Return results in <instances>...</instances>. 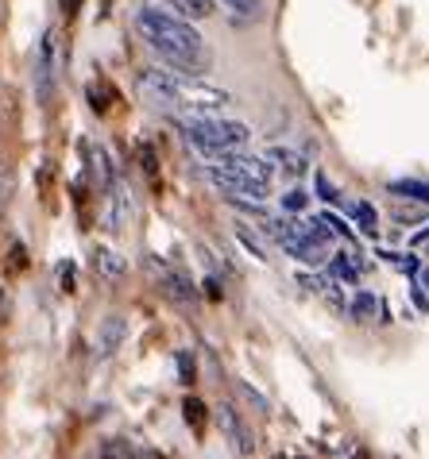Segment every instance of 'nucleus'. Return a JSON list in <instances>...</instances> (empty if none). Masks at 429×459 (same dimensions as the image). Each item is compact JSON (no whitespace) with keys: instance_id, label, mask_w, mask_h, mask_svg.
Returning a JSON list of instances; mask_svg holds the SVG:
<instances>
[{"instance_id":"obj_1","label":"nucleus","mask_w":429,"mask_h":459,"mask_svg":"<svg viewBox=\"0 0 429 459\" xmlns=\"http://www.w3.org/2000/svg\"><path fill=\"white\" fill-rule=\"evenodd\" d=\"M136 28H140L144 43L159 55L162 70L182 74V78L209 74V50L194 28V20H186L171 8H159V4H144L136 12Z\"/></svg>"},{"instance_id":"obj_2","label":"nucleus","mask_w":429,"mask_h":459,"mask_svg":"<svg viewBox=\"0 0 429 459\" xmlns=\"http://www.w3.org/2000/svg\"><path fill=\"white\" fill-rule=\"evenodd\" d=\"M140 93H147L159 105H174V108H190V112H221L232 105V93L221 85H209L201 78H182V74H171L162 66H147L140 70Z\"/></svg>"},{"instance_id":"obj_3","label":"nucleus","mask_w":429,"mask_h":459,"mask_svg":"<svg viewBox=\"0 0 429 459\" xmlns=\"http://www.w3.org/2000/svg\"><path fill=\"white\" fill-rule=\"evenodd\" d=\"M179 127L190 139V147L197 151L206 162H213L221 151H236L248 147L251 127L240 120H221L217 112H190V117H179Z\"/></svg>"},{"instance_id":"obj_4","label":"nucleus","mask_w":429,"mask_h":459,"mask_svg":"<svg viewBox=\"0 0 429 459\" xmlns=\"http://www.w3.org/2000/svg\"><path fill=\"white\" fill-rule=\"evenodd\" d=\"M213 162H221V167H229L236 174H244L248 182H256V186H267L271 189V178H275V162L267 155H248L244 147H236V151H221Z\"/></svg>"},{"instance_id":"obj_5","label":"nucleus","mask_w":429,"mask_h":459,"mask_svg":"<svg viewBox=\"0 0 429 459\" xmlns=\"http://www.w3.org/2000/svg\"><path fill=\"white\" fill-rule=\"evenodd\" d=\"M217 425H221L224 437L232 440V448H236L240 455H251V452H256V432L244 425V417L236 413V405H217Z\"/></svg>"},{"instance_id":"obj_6","label":"nucleus","mask_w":429,"mask_h":459,"mask_svg":"<svg viewBox=\"0 0 429 459\" xmlns=\"http://www.w3.org/2000/svg\"><path fill=\"white\" fill-rule=\"evenodd\" d=\"M50 85H55V39L43 35L39 43V62H35V89H39V100L50 97Z\"/></svg>"},{"instance_id":"obj_7","label":"nucleus","mask_w":429,"mask_h":459,"mask_svg":"<svg viewBox=\"0 0 429 459\" xmlns=\"http://www.w3.org/2000/svg\"><path fill=\"white\" fill-rule=\"evenodd\" d=\"M93 266H97L101 278H112V282L128 278V259H124L120 251H112V247H93Z\"/></svg>"},{"instance_id":"obj_8","label":"nucleus","mask_w":429,"mask_h":459,"mask_svg":"<svg viewBox=\"0 0 429 459\" xmlns=\"http://www.w3.org/2000/svg\"><path fill=\"white\" fill-rule=\"evenodd\" d=\"M387 194H395L398 201L429 205V182H422V178H398V182H387Z\"/></svg>"},{"instance_id":"obj_9","label":"nucleus","mask_w":429,"mask_h":459,"mask_svg":"<svg viewBox=\"0 0 429 459\" xmlns=\"http://www.w3.org/2000/svg\"><path fill=\"white\" fill-rule=\"evenodd\" d=\"M124 336H128V321H124L120 313H112V316H105V325H101L97 348H101V351H117Z\"/></svg>"},{"instance_id":"obj_10","label":"nucleus","mask_w":429,"mask_h":459,"mask_svg":"<svg viewBox=\"0 0 429 459\" xmlns=\"http://www.w3.org/2000/svg\"><path fill=\"white\" fill-rule=\"evenodd\" d=\"M329 278H340V282L356 286V282H360L356 255H348V251H329Z\"/></svg>"},{"instance_id":"obj_11","label":"nucleus","mask_w":429,"mask_h":459,"mask_svg":"<svg viewBox=\"0 0 429 459\" xmlns=\"http://www.w3.org/2000/svg\"><path fill=\"white\" fill-rule=\"evenodd\" d=\"M348 216H352V224H356L363 236H380V212H375V205H368V201H352Z\"/></svg>"},{"instance_id":"obj_12","label":"nucleus","mask_w":429,"mask_h":459,"mask_svg":"<svg viewBox=\"0 0 429 459\" xmlns=\"http://www.w3.org/2000/svg\"><path fill=\"white\" fill-rule=\"evenodd\" d=\"M348 316L352 321H360V325L375 321V316H380V298H375L372 290H360L356 298H352V305H348Z\"/></svg>"},{"instance_id":"obj_13","label":"nucleus","mask_w":429,"mask_h":459,"mask_svg":"<svg viewBox=\"0 0 429 459\" xmlns=\"http://www.w3.org/2000/svg\"><path fill=\"white\" fill-rule=\"evenodd\" d=\"M267 159L279 162V170L290 174V178H302V174H306V159H302L298 151H290V147H271Z\"/></svg>"},{"instance_id":"obj_14","label":"nucleus","mask_w":429,"mask_h":459,"mask_svg":"<svg viewBox=\"0 0 429 459\" xmlns=\"http://www.w3.org/2000/svg\"><path fill=\"white\" fill-rule=\"evenodd\" d=\"M167 8L179 12V16H186V20H209L213 12H217L213 0H167Z\"/></svg>"},{"instance_id":"obj_15","label":"nucleus","mask_w":429,"mask_h":459,"mask_svg":"<svg viewBox=\"0 0 429 459\" xmlns=\"http://www.w3.org/2000/svg\"><path fill=\"white\" fill-rule=\"evenodd\" d=\"M162 290H167V298L182 301V305H194V301H197V290L186 282L182 274H167V278H162Z\"/></svg>"},{"instance_id":"obj_16","label":"nucleus","mask_w":429,"mask_h":459,"mask_svg":"<svg viewBox=\"0 0 429 459\" xmlns=\"http://www.w3.org/2000/svg\"><path fill=\"white\" fill-rule=\"evenodd\" d=\"M224 4L232 8V23H251L263 12V0H224Z\"/></svg>"},{"instance_id":"obj_17","label":"nucleus","mask_w":429,"mask_h":459,"mask_svg":"<svg viewBox=\"0 0 429 459\" xmlns=\"http://www.w3.org/2000/svg\"><path fill=\"white\" fill-rule=\"evenodd\" d=\"M236 394L240 398H244L251 410H259V413H271V398L267 394H259L256 386H251V382H244V378H236Z\"/></svg>"},{"instance_id":"obj_18","label":"nucleus","mask_w":429,"mask_h":459,"mask_svg":"<svg viewBox=\"0 0 429 459\" xmlns=\"http://www.w3.org/2000/svg\"><path fill=\"white\" fill-rule=\"evenodd\" d=\"M318 293L325 298V305H329L333 313H348V301H345V290H340V282H333V278H325Z\"/></svg>"},{"instance_id":"obj_19","label":"nucleus","mask_w":429,"mask_h":459,"mask_svg":"<svg viewBox=\"0 0 429 459\" xmlns=\"http://www.w3.org/2000/svg\"><path fill=\"white\" fill-rule=\"evenodd\" d=\"M236 239L248 247V255H256V259H267V244H263V239L251 232L248 224H236Z\"/></svg>"},{"instance_id":"obj_20","label":"nucleus","mask_w":429,"mask_h":459,"mask_svg":"<svg viewBox=\"0 0 429 459\" xmlns=\"http://www.w3.org/2000/svg\"><path fill=\"white\" fill-rule=\"evenodd\" d=\"M318 221H321L325 228H329V232H333V236H340V239H348V244H356V232H352V228H348L345 221H340V216H337V212H318Z\"/></svg>"},{"instance_id":"obj_21","label":"nucleus","mask_w":429,"mask_h":459,"mask_svg":"<svg viewBox=\"0 0 429 459\" xmlns=\"http://www.w3.org/2000/svg\"><path fill=\"white\" fill-rule=\"evenodd\" d=\"M224 201L236 209V212H248V216H267L263 201H251V197H236V194H224Z\"/></svg>"},{"instance_id":"obj_22","label":"nucleus","mask_w":429,"mask_h":459,"mask_svg":"<svg viewBox=\"0 0 429 459\" xmlns=\"http://www.w3.org/2000/svg\"><path fill=\"white\" fill-rule=\"evenodd\" d=\"M306 205H310V194L302 186H294V189H286L283 194V209L286 212H306Z\"/></svg>"},{"instance_id":"obj_23","label":"nucleus","mask_w":429,"mask_h":459,"mask_svg":"<svg viewBox=\"0 0 429 459\" xmlns=\"http://www.w3.org/2000/svg\"><path fill=\"white\" fill-rule=\"evenodd\" d=\"M390 216H395L398 224H418V221H425V209L422 205H395Z\"/></svg>"},{"instance_id":"obj_24","label":"nucleus","mask_w":429,"mask_h":459,"mask_svg":"<svg viewBox=\"0 0 429 459\" xmlns=\"http://www.w3.org/2000/svg\"><path fill=\"white\" fill-rule=\"evenodd\" d=\"M174 363H179V375H182V382H186V386H190V382L197 378V367H194V355H190V351H179V355H174Z\"/></svg>"},{"instance_id":"obj_25","label":"nucleus","mask_w":429,"mask_h":459,"mask_svg":"<svg viewBox=\"0 0 429 459\" xmlns=\"http://www.w3.org/2000/svg\"><path fill=\"white\" fill-rule=\"evenodd\" d=\"M182 410H186V420H190L194 429H201V420H206V405H201L197 398H186V402H182Z\"/></svg>"},{"instance_id":"obj_26","label":"nucleus","mask_w":429,"mask_h":459,"mask_svg":"<svg viewBox=\"0 0 429 459\" xmlns=\"http://www.w3.org/2000/svg\"><path fill=\"white\" fill-rule=\"evenodd\" d=\"M313 189H318V197H321V201H329V205H337V201H340V194L333 189V182H329L325 174H318V182H313Z\"/></svg>"},{"instance_id":"obj_27","label":"nucleus","mask_w":429,"mask_h":459,"mask_svg":"<svg viewBox=\"0 0 429 459\" xmlns=\"http://www.w3.org/2000/svg\"><path fill=\"white\" fill-rule=\"evenodd\" d=\"M294 282H298L302 290H310V293H318V290H321V282H325V278H313V274H294Z\"/></svg>"},{"instance_id":"obj_28","label":"nucleus","mask_w":429,"mask_h":459,"mask_svg":"<svg viewBox=\"0 0 429 459\" xmlns=\"http://www.w3.org/2000/svg\"><path fill=\"white\" fill-rule=\"evenodd\" d=\"M410 298H414V305H418L422 313H429V293H425L422 286H414V290H410Z\"/></svg>"},{"instance_id":"obj_29","label":"nucleus","mask_w":429,"mask_h":459,"mask_svg":"<svg viewBox=\"0 0 429 459\" xmlns=\"http://www.w3.org/2000/svg\"><path fill=\"white\" fill-rule=\"evenodd\" d=\"M58 274H62V290H74V263H62Z\"/></svg>"},{"instance_id":"obj_30","label":"nucleus","mask_w":429,"mask_h":459,"mask_svg":"<svg viewBox=\"0 0 429 459\" xmlns=\"http://www.w3.org/2000/svg\"><path fill=\"white\" fill-rule=\"evenodd\" d=\"M201 286L209 290V298H221V282H217V278H206V282H201Z\"/></svg>"},{"instance_id":"obj_31","label":"nucleus","mask_w":429,"mask_h":459,"mask_svg":"<svg viewBox=\"0 0 429 459\" xmlns=\"http://www.w3.org/2000/svg\"><path fill=\"white\" fill-rule=\"evenodd\" d=\"M414 278H418V286L429 293V266H418V274H414Z\"/></svg>"},{"instance_id":"obj_32","label":"nucleus","mask_w":429,"mask_h":459,"mask_svg":"<svg viewBox=\"0 0 429 459\" xmlns=\"http://www.w3.org/2000/svg\"><path fill=\"white\" fill-rule=\"evenodd\" d=\"M425 239H429V228H422V232H414V239H410V244H414V247H422Z\"/></svg>"},{"instance_id":"obj_33","label":"nucleus","mask_w":429,"mask_h":459,"mask_svg":"<svg viewBox=\"0 0 429 459\" xmlns=\"http://www.w3.org/2000/svg\"><path fill=\"white\" fill-rule=\"evenodd\" d=\"M78 4H82V0H62V12H66V16H74V12H78Z\"/></svg>"}]
</instances>
